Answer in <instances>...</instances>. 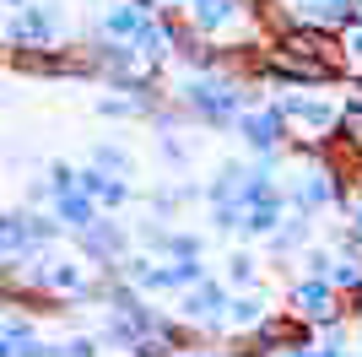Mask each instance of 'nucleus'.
Returning a JSON list of instances; mask_svg holds the SVG:
<instances>
[{
	"instance_id": "obj_1",
	"label": "nucleus",
	"mask_w": 362,
	"mask_h": 357,
	"mask_svg": "<svg viewBox=\"0 0 362 357\" xmlns=\"http://www.w3.org/2000/svg\"><path fill=\"white\" fill-rule=\"evenodd\" d=\"M276 114L287 119L292 135H330L341 125V98L330 92H298V87H276Z\"/></svg>"
},
{
	"instance_id": "obj_2",
	"label": "nucleus",
	"mask_w": 362,
	"mask_h": 357,
	"mask_svg": "<svg viewBox=\"0 0 362 357\" xmlns=\"http://www.w3.org/2000/svg\"><path fill=\"white\" fill-rule=\"evenodd\" d=\"M233 135H243V147L255 152V163H265V168H281L287 141H292V130H287V119L276 114V103H259V108H249V114H238Z\"/></svg>"
},
{
	"instance_id": "obj_3",
	"label": "nucleus",
	"mask_w": 362,
	"mask_h": 357,
	"mask_svg": "<svg viewBox=\"0 0 362 357\" xmlns=\"http://www.w3.org/2000/svg\"><path fill=\"white\" fill-rule=\"evenodd\" d=\"M184 22L195 38H211V44H233L249 28V6L243 0H184Z\"/></svg>"
},
{
	"instance_id": "obj_4",
	"label": "nucleus",
	"mask_w": 362,
	"mask_h": 357,
	"mask_svg": "<svg viewBox=\"0 0 362 357\" xmlns=\"http://www.w3.org/2000/svg\"><path fill=\"white\" fill-rule=\"evenodd\" d=\"M227 298H233V287H227L222 276H206L200 287H184L179 293V319L200 330V341H206V336L216 341V336H227V325H222Z\"/></svg>"
},
{
	"instance_id": "obj_5",
	"label": "nucleus",
	"mask_w": 362,
	"mask_h": 357,
	"mask_svg": "<svg viewBox=\"0 0 362 357\" xmlns=\"http://www.w3.org/2000/svg\"><path fill=\"white\" fill-rule=\"evenodd\" d=\"M259 81H265V87H330L335 71L319 65V60L292 55V49H281V44H265V55H259Z\"/></svg>"
},
{
	"instance_id": "obj_6",
	"label": "nucleus",
	"mask_w": 362,
	"mask_h": 357,
	"mask_svg": "<svg viewBox=\"0 0 362 357\" xmlns=\"http://www.w3.org/2000/svg\"><path fill=\"white\" fill-rule=\"evenodd\" d=\"M65 33V16L54 0H44V6H22V11L6 22V44L11 49H54Z\"/></svg>"
},
{
	"instance_id": "obj_7",
	"label": "nucleus",
	"mask_w": 362,
	"mask_h": 357,
	"mask_svg": "<svg viewBox=\"0 0 362 357\" xmlns=\"http://www.w3.org/2000/svg\"><path fill=\"white\" fill-rule=\"evenodd\" d=\"M287 314H298L303 325H335V319H346V309H341V293H335L330 282H319V276H298V282L287 287Z\"/></svg>"
},
{
	"instance_id": "obj_8",
	"label": "nucleus",
	"mask_w": 362,
	"mask_h": 357,
	"mask_svg": "<svg viewBox=\"0 0 362 357\" xmlns=\"http://www.w3.org/2000/svg\"><path fill=\"white\" fill-rule=\"evenodd\" d=\"M76 244H81V260H92V266L98 271H114L124 260V254H130V244H136V233H130V227L124 222H114V217H98V222L87 227V233H76Z\"/></svg>"
},
{
	"instance_id": "obj_9",
	"label": "nucleus",
	"mask_w": 362,
	"mask_h": 357,
	"mask_svg": "<svg viewBox=\"0 0 362 357\" xmlns=\"http://www.w3.org/2000/svg\"><path fill=\"white\" fill-rule=\"evenodd\" d=\"M76 190L87 195V200H98V211H119V206L136 200L130 178H114V174H103V168H76Z\"/></svg>"
},
{
	"instance_id": "obj_10",
	"label": "nucleus",
	"mask_w": 362,
	"mask_h": 357,
	"mask_svg": "<svg viewBox=\"0 0 362 357\" xmlns=\"http://www.w3.org/2000/svg\"><path fill=\"white\" fill-rule=\"evenodd\" d=\"M265 314H271V293H265V287H249V293H233V298H227L222 325H227V336H243V330H255Z\"/></svg>"
},
{
	"instance_id": "obj_11",
	"label": "nucleus",
	"mask_w": 362,
	"mask_h": 357,
	"mask_svg": "<svg viewBox=\"0 0 362 357\" xmlns=\"http://www.w3.org/2000/svg\"><path fill=\"white\" fill-rule=\"evenodd\" d=\"M308 244H314V217H303V211H287L281 227L265 238V249H271L276 260H292V254H303Z\"/></svg>"
},
{
	"instance_id": "obj_12",
	"label": "nucleus",
	"mask_w": 362,
	"mask_h": 357,
	"mask_svg": "<svg viewBox=\"0 0 362 357\" xmlns=\"http://www.w3.org/2000/svg\"><path fill=\"white\" fill-rule=\"evenodd\" d=\"M49 211H54V222H60L65 233H87V227L98 222V217H103V211H98V200H87L81 190L54 195V200H49Z\"/></svg>"
},
{
	"instance_id": "obj_13",
	"label": "nucleus",
	"mask_w": 362,
	"mask_h": 357,
	"mask_svg": "<svg viewBox=\"0 0 362 357\" xmlns=\"http://www.w3.org/2000/svg\"><path fill=\"white\" fill-rule=\"evenodd\" d=\"M141 28H146V16H141L130 0H119V6H108V11L98 16V33H103V38H119V44H136Z\"/></svg>"
},
{
	"instance_id": "obj_14",
	"label": "nucleus",
	"mask_w": 362,
	"mask_h": 357,
	"mask_svg": "<svg viewBox=\"0 0 362 357\" xmlns=\"http://www.w3.org/2000/svg\"><path fill=\"white\" fill-rule=\"evenodd\" d=\"M98 341L114 346V352H136V346H141V330H136V319H130V314H114V309H108L103 325H98Z\"/></svg>"
},
{
	"instance_id": "obj_15",
	"label": "nucleus",
	"mask_w": 362,
	"mask_h": 357,
	"mask_svg": "<svg viewBox=\"0 0 362 357\" xmlns=\"http://www.w3.org/2000/svg\"><path fill=\"white\" fill-rule=\"evenodd\" d=\"M233 293H249V287H259V254L255 249H233L227 254V276H222Z\"/></svg>"
},
{
	"instance_id": "obj_16",
	"label": "nucleus",
	"mask_w": 362,
	"mask_h": 357,
	"mask_svg": "<svg viewBox=\"0 0 362 357\" xmlns=\"http://www.w3.org/2000/svg\"><path fill=\"white\" fill-rule=\"evenodd\" d=\"M287 217V200H271V206H249L243 211V238H271Z\"/></svg>"
},
{
	"instance_id": "obj_17",
	"label": "nucleus",
	"mask_w": 362,
	"mask_h": 357,
	"mask_svg": "<svg viewBox=\"0 0 362 357\" xmlns=\"http://www.w3.org/2000/svg\"><path fill=\"white\" fill-rule=\"evenodd\" d=\"M92 168H103V174H114V178H130L136 174V157H130V147L98 141V147H92Z\"/></svg>"
},
{
	"instance_id": "obj_18",
	"label": "nucleus",
	"mask_w": 362,
	"mask_h": 357,
	"mask_svg": "<svg viewBox=\"0 0 362 357\" xmlns=\"http://www.w3.org/2000/svg\"><path fill=\"white\" fill-rule=\"evenodd\" d=\"M330 266H335V249H330V244H308V249H303V276L330 282Z\"/></svg>"
},
{
	"instance_id": "obj_19",
	"label": "nucleus",
	"mask_w": 362,
	"mask_h": 357,
	"mask_svg": "<svg viewBox=\"0 0 362 357\" xmlns=\"http://www.w3.org/2000/svg\"><path fill=\"white\" fill-rule=\"evenodd\" d=\"M157 157H163L173 174H184V168H189V141H184V135H157Z\"/></svg>"
},
{
	"instance_id": "obj_20",
	"label": "nucleus",
	"mask_w": 362,
	"mask_h": 357,
	"mask_svg": "<svg viewBox=\"0 0 362 357\" xmlns=\"http://www.w3.org/2000/svg\"><path fill=\"white\" fill-rule=\"evenodd\" d=\"M357 282H362V254H357V260L335 254V266H330V287H335V293H351Z\"/></svg>"
},
{
	"instance_id": "obj_21",
	"label": "nucleus",
	"mask_w": 362,
	"mask_h": 357,
	"mask_svg": "<svg viewBox=\"0 0 362 357\" xmlns=\"http://www.w3.org/2000/svg\"><path fill=\"white\" fill-rule=\"evenodd\" d=\"M335 130L362 147V98H357V92H351V98H341V125H335Z\"/></svg>"
},
{
	"instance_id": "obj_22",
	"label": "nucleus",
	"mask_w": 362,
	"mask_h": 357,
	"mask_svg": "<svg viewBox=\"0 0 362 357\" xmlns=\"http://www.w3.org/2000/svg\"><path fill=\"white\" fill-rule=\"evenodd\" d=\"M341 49H346V81H351V76H362V16L341 33Z\"/></svg>"
},
{
	"instance_id": "obj_23",
	"label": "nucleus",
	"mask_w": 362,
	"mask_h": 357,
	"mask_svg": "<svg viewBox=\"0 0 362 357\" xmlns=\"http://www.w3.org/2000/svg\"><path fill=\"white\" fill-rule=\"evenodd\" d=\"M211 227H216V233H238V227H243V206H238V200H216V206H211Z\"/></svg>"
},
{
	"instance_id": "obj_24",
	"label": "nucleus",
	"mask_w": 362,
	"mask_h": 357,
	"mask_svg": "<svg viewBox=\"0 0 362 357\" xmlns=\"http://www.w3.org/2000/svg\"><path fill=\"white\" fill-rule=\"evenodd\" d=\"M98 114H103V119H141V108L119 92V98H98Z\"/></svg>"
},
{
	"instance_id": "obj_25",
	"label": "nucleus",
	"mask_w": 362,
	"mask_h": 357,
	"mask_svg": "<svg viewBox=\"0 0 362 357\" xmlns=\"http://www.w3.org/2000/svg\"><path fill=\"white\" fill-rule=\"evenodd\" d=\"M76 190V168L71 163H49V195H71Z\"/></svg>"
},
{
	"instance_id": "obj_26",
	"label": "nucleus",
	"mask_w": 362,
	"mask_h": 357,
	"mask_svg": "<svg viewBox=\"0 0 362 357\" xmlns=\"http://www.w3.org/2000/svg\"><path fill=\"white\" fill-rule=\"evenodd\" d=\"M60 352L65 357H98V352H103V341H98V336H65Z\"/></svg>"
},
{
	"instance_id": "obj_27",
	"label": "nucleus",
	"mask_w": 362,
	"mask_h": 357,
	"mask_svg": "<svg viewBox=\"0 0 362 357\" xmlns=\"http://www.w3.org/2000/svg\"><path fill=\"white\" fill-rule=\"evenodd\" d=\"M341 222H346L351 233L362 238V190H351V200H346V206H341Z\"/></svg>"
},
{
	"instance_id": "obj_28",
	"label": "nucleus",
	"mask_w": 362,
	"mask_h": 357,
	"mask_svg": "<svg viewBox=\"0 0 362 357\" xmlns=\"http://www.w3.org/2000/svg\"><path fill=\"white\" fill-rule=\"evenodd\" d=\"M341 309H346V319H351V325H362V282L351 287V293H341Z\"/></svg>"
},
{
	"instance_id": "obj_29",
	"label": "nucleus",
	"mask_w": 362,
	"mask_h": 357,
	"mask_svg": "<svg viewBox=\"0 0 362 357\" xmlns=\"http://www.w3.org/2000/svg\"><path fill=\"white\" fill-rule=\"evenodd\" d=\"M319 357H351V346H319Z\"/></svg>"
},
{
	"instance_id": "obj_30",
	"label": "nucleus",
	"mask_w": 362,
	"mask_h": 357,
	"mask_svg": "<svg viewBox=\"0 0 362 357\" xmlns=\"http://www.w3.org/2000/svg\"><path fill=\"white\" fill-rule=\"evenodd\" d=\"M157 6H163V11H184V0H157Z\"/></svg>"
},
{
	"instance_id": "obj_31",
	"label": "nucleus",
	"mask_w": 362,
	"mask_h": 357,
	"mask_svg": "<svg viewBox=\"0 0 362 357\" xmlns=\"http://www.w3.org/2000/svg\"><path fill=\"white\" fill-rule=\"evenodd\" d=\"M287 357H319V346H303V352H287Z\"/></svg>"
},
{
	"instance_id": "obj_32",
	"label": "nucleus",
	"mask_w": 362,
	"mask_h": 357,
	"mask_svg": "<svg viewBox=\"0 0 362 357\" xmlns=\"http://www.w3.org/2000/svg\"><path fill=\"white\" fill-rule=\"evenodd\" d=\"M0 6H11V11H22V6H33V0H0Z\"/></svg>"
},
{
	"instance_id": "obj_33",
	"label": "nucleus",
	"mask_w": 362,
	"mask_h": 357,
	"mask_svg": "<svg viewBox=\"0 0 362 357\" xmlns=\"http://www.w3.org/2000/svg\"><path fill=\"white\" fill-rule=\"evenodd\" d=\"M351 92H357V98H362V76H351Z\"/></svg>"
},
{
	"instance_id": "obj_34",
	"label": "nucleus",
	"mask_w": 362,
	"mask_h": 357,
	"mask_svg": "<svg viewBox=\"0 0 362 357\" xmlns=\"http://www.w3.org/2000/svg\"><path fill=\"white\" fill-rule=\"evenodd\" d=\"M298 6H319V0H298Z\"/></svg>"
}]
</instances>
